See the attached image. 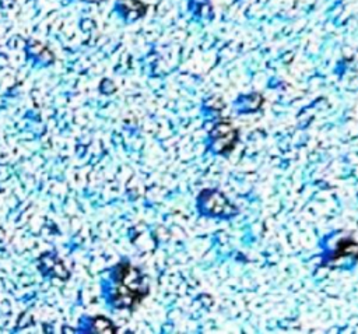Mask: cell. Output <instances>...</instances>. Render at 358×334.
<instances>
[{"label": "cell", "mask_w": 358, "mask_h": 334, "mask_svg": "<svg viewBox=\"0 0 358 334\" xmlns=\"http://www.w3.org/2000/svg\"><path fill=\"white\" fill-rule=\"evenodd\" d=\"M200 205L210 215H224L235 211L229 200L218 190H204L200 196Z\"/></svg>", "instance_id": "3"}, {"label": "cell", "mask_w": 358, "mask_h": 334, "mask_svg": "<svg viewBox=\"0 0 358 334\" xmlns=\"http://www.w3.org/2000/svg\"><path fill=\"white\" fill-rule=\"evenodd\" d=\"M345 254H350V256H355L358 257V243H355L354 240L351 239H345V240H341L336 249V253L333 256V260H337L338 257H344Z\"/></svg>", "instance_id": "4"}, {"label": "cell", "mask_w": 358, "mask_h": 334, "mask_svg": "<svg viewBox=\"0 0 358 334\" xmlns=\"http://www.w3.org/2000/svg\"><path fill=\"white\" fill-rule=\"evenodd\" d=\"M211 140L214 150L218 154H225L231 151L238 141V130L231 124V122H220L211 131Z\"/></svg>", "instance_id": "2"}, {"label": "cell", "mask_w": 358, "mask_h": 334, "mask_svg": "<svg viewBox=\"0 0 358 334\" xmlns=\"http://www.w3.org/2000/svg\"><path fill=\"white\" fill-rule=\"evenodd\" d=\"M116 289V305L122 307H131L141 302V299L148 293V288L141 277V273L131 267L130 264H123L117 270Z\"/></svg>", "instance_id": "1"}]
</instances>
